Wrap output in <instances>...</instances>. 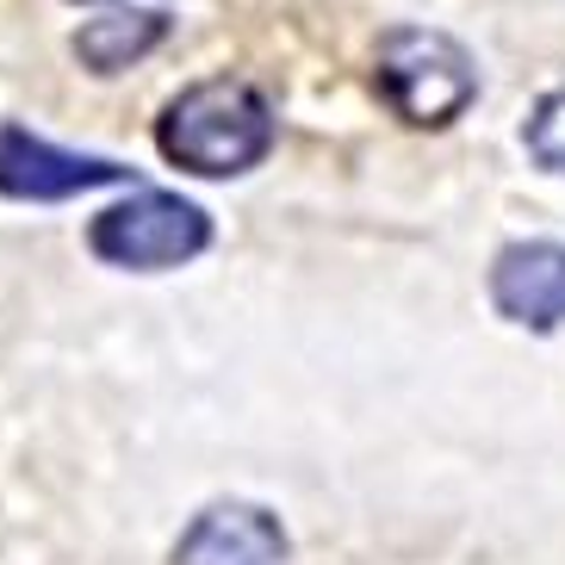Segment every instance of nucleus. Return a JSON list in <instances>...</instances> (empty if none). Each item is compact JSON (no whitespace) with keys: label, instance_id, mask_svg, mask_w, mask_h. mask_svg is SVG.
Returning <instances> with one entry per match:
<instances>
[{"label":"nucleus","instance_id":"f257e3e1","mask_svg":"<svg viewBox=\"0 0 565 565\" xmlns=\"http://www.w3.org/2000/svg\"><path fill=\"white\" fill-rule=\"evenodd\" d=\"M162 156L186 174L224 181V174H249L267 150H274V113L249 82H193L181 100H168L162 131H156Z\"/></svg>","mask_w":565,"mask_h":565},{"label":"nucleus","instance_id":"f03ea898","mask_svg":"<svg viewBox=\"0 0 565 565\" xmlns=\"http://www.w3.org/2000/svg\"><path fill=\"white\" fill-rule=\"evenodd\" d=\"M380 94L404 125H448L472 106L479 68L448 32H392L380 44Z\"/></svg>","mask_w":565,"mask_h":565},{"label":"nucleus","instance_id":"0eeeda50","mask_svg":"<svg viewBox=\"0 0 565 565\" xmlns=\"http://www.w3.org/2000/svg\"><path fill=\"white\" fill-rule=\"evenodd\" d=\"M168 19L162 13H100L87 19L82 32H75V56H82L94 75H118V68H131L137 56H150L156 44H162Z\"/></svg>","mask_w":565,"mask_h":565},{"label":"nucleus","instance_id":"39448f33","mask_svg":"<svg viewBox=\"0 0 565 565\" xmlns=\"http://www.w3.org/2000/svg\"><path fill=\"white\" fill-rule=\"evenodd\" d=\"M174 565H286V534L262 503H212L181 534Z\"/></svg>","mask_w":565,"mask_h":565},{"label":"nucleus","instance_id":"20e7f679","mask_svg":"<svg viewBox=\"0 0 565 565\" xmlns=\"http://www.w3.org/2000/svg\"><path fill=\"white\" fill-rule=\"evenodd\" d=\"M118 181H131V168L106 162V156L56 150L25 125H0V193L7 200H75V193L118 186Z\"/></svg>","mask_w":565,"mask_h":565},{"label":"nucleus","instance_id":"7ed1b4c3","mask_svg":"<svg viewBox=\"0 0 565 565\" xmlns=\"http://www.w3.org/2000/svg\"><path fill=\"white\" fill-rule=\"evenodd\" d=\"M94 255L113 267H137V274H156V267H181L212 243V217L193 200H174V193H131L125 205H106L87 231Z\"/></svg>","mask_w":565,"mask_h":565},{"label":"nucleus","instance_id":"6e6552de","mask_svg":"<svg viewBox=\"0 0 565 565\" xmlns=\"http://www.w3.org/2000/svg\"><path fill=\"white\" fill-rule=\"evenodd\" d=\"M529 156L541 168H553V174H565V94H547V100L534 106L529 118Z\"/></svg>","mask_w":565,"mask_h":565},{"label":"nucleus","instance_id":"423d86ee","mask_svg":"<svg viewBox=\"0 0 565 565\" xmlns=\"http://www.w3.org/2000/svg\"><path fill=\"white\" fill-rule=\"evenodd\" d=\"M491 299L522 330H559L565 323V249L559 243H515L491 267Z\"/></svg>","mask_w":565,"mask_h":565}]
</instances>
